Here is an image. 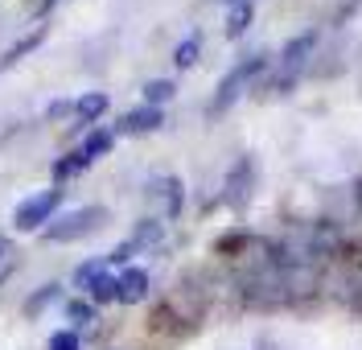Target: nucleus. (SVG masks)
I'll return each instance as SVG.
<instances>
[{
  "label": "nucleus",
  "mask_w": 362,
  "mask_h": 350,
  "mask_svg": "<svg viewBox=\"0 0 362 350\" xmlns=\"http://www.w3.org/2000/svg\"><path fill=\"white\" fill-rule=\"evenodd\" d=\"M107 223V210L103 206H83V210H70V214H62L58 223H49L42 231L45 243H74V239H83V235L99 231Z\"/></svg>",
  "instance_id": "1"
},
{
  "label": "nucleus",
  "mask_w": 362,
  "mask_h": 350,
  "mask_svg": "<svg viewBox=\"0 0 362 350\" xmlns=\"http://www.w3.org/2000/svg\"><path fill=\"white\" fill-rule=\"evenodd\" d=\"M264 70H268V58H264V54H251V58H243V62L230 70L223 83H218V95H214V112L230 107V103H235L239 95L247 91L251 78H255V74H264Z\"/></svg>",
  "instance_id": "2"
},
{
  "label": "nucleus",
  "mask_w": 362,
  "mask_h": 350,
  "mask_svg": "<svg viewBox=\"0 0 362 350\" xmlns=\"http://www.w3.org/2000/svg\"><path fill=\"white\" fill-rule=\"evenodd\" d=\"M58 202H62V189H45V194H37V198H25L21 206H17V214H13V227L33 231V227L49 223V214L58 210Z\"/></svg>",
  "instance_id": "3"
},
{
  "label": "nucleus",
  "mask_w": 362,
  "mask_h": 350,
  "mask_svg": "<svg viewBox=\"0 0 362 350\" xmlns=\"http://www.w3.org/2000/svg\"><path fill=\"white\" fill-rule=\"evenodd\" d=\"M148 297V272L144 268H128L124 276H115V301L136 305Z\"/></svg>",
  "instance_id": "4"
},
{
  "label": "nucleus",
  "mask_w": 362,
  "mask_h": 350,
  "mask_svg": "<svg viewBox=\"0 0 362 350\" xmlns=\"http://www.w3.org/2000/svg\"><path fill=\"white\" fill-rule=\"evenodd\" d=\"M313 42H317V33H305V37H293V42L284 46V54H280V70H284V78H293L296 74V66L305 62V54L313 49Z\"/></svg>",
  "instance_id": "5"
},
{
  "label": "nucleus",
  "mask_w": 362,
  "mask_h": 350,
  "mask_svg": "<svg viewBox=\"0 0 362 350\" xmlns=\"http://www.w3.org/2000/svg\"><path fill=\"white\" fill-rule=\"evenodd\" d=\"M160 128V107H136L119 119V132H153Z\"/></svg>",
  "instance_id": "6"
},
{
  "label": "nucleus",
  "mask_w": 362,
  "mask_h": 350,
  "mask_svg": "<svg viewBox=\"0 0 362 350\" xmlns=\"http://www.w3.org/2000/svg\"><path fill=\"white\" fill-rule=\"evenodd\" d=\"M153 198L165 202V214H177L181 210V182L177 177H157L153 182Z\"/></svg>",
  "instance_id": "7"
},
{
  "label": "nucleus",
  "mask_w": 362,
  "mask_h": 350,
  "mask_svg": "<svg viewBox=\"0 0 362 350\" xmlns=\"http://www.w3.org/2000/svg\"><path fill=\"white\" fill-rule=\"evenodd\" d=\"M107 148H112V132H90L87 140H83V144H78V157H83V161H99V157H103V153H107Z\"/></svg>",
  "instance_id": "8"
},
{
  "label": "nucleus",
  "mask_w": 362,
  "mask_h": 350,
  "mask_svg": "<svg viewBox=\"0 0 362 350\" xmlns=\"http://www.w3.org/2000/svg\"><path fill=\"white\" fill-rule=\"evenodd\" d=\"M103 112H107V95H83V99H78V103H74V116L83 119V124H87V119H95V116H103Z\"/></svg>",
  "instance_id": "9"
},
{
  "label": "nucleus",
  "mask_w": 362,
  "mask_h": 350,
  "mask_svg": "<svg viewBox=\"0 0 362 350\" xmlns=\"http://www.w3.org/2000/svg\"><path fill=\"white\" fill-rule=\"evenodd\" d=\"M103 272H107V259H90V264H83V268L74 272V284H78L83 293H90V284L103 276Z\"/></svg>",
  "instance_id": "10"
},
{
  "label": "nucleus",
  "mask_w": 362,
  "mask_h": 350,
  "mask_svg": "<svg viewBox=\"0 0 362 350\" xmlns=\"http://www.w3.org/2000/svg\"><path fill=\"white\" fill-rule=\"evenodd\" d=\"M173 91H177V87H173L169 78H153V83L144 87V99H148V107H157L165 99H173Z\"/></svg>",
  "instance_id": "11"
},
{
  "label": "nucleus",
  "mask_w": 362,
  "mask_h": 350,
  "mask_svg": "<svg viewBox=\"0 0 362 350\" xmlns=\"http://www.w3.org/2000/svg\"><path fill=\"white\" fill-rule=\"evenodd\" d=\"M251 21V4H235L230 8V17H226V37H239Z\"/></svg>",
  "instance_id": "12"
},
{
  "label": "nucleus",
  "mask_w": 362,
  "mask_h": 350,
  "mask_svg": "<svg viewBox=\"0 0 362 350\" xmlns=\"http://www.w3.org/2000/svg\"><path fill=\"white\" fill-rule=\"evenodd\" d=\"M54 297H58V284H42V293H33V297L25 301V313H29V317H37V313H42V305H49Z\"/></svg>",
  "instance_id": "13"
},
{
  "label": "nucleus",
  "mask_w": 362,
  "mask_h": 350,
  "mask_svg": "<svg viewBox=\"0 0 362 350\" xmlns=\"http://www.w3.org/2000/svg\"><path fill=\"white\" fill-rule=\"evenodd\" d=\"M87 169V161L78 157V153H70V157H62V161H54V177L62 182V177H74V173H83Z\"/></svg>",
  "instance_id": "14"
},
{
  "label": "nucleus",
  "mask_w": 362,
  "mask_h": 350,
  "mask_svg": "<svg viewBox=\"0 0 362 350\" xmlns=\"http://www.w3.org/2000/svg\"><path fill=\"white\" fill-rule=\"evenodd\" d=\"M37 42H42V33H33L29 42H17V46H13L8 54H4V58H0V66H13V62H21V58H25V54H29L33 46H37Z\"/></svg>",
  "instance_id": "15"
},
{
  "label": "nucleus",
  "mask_w": 362,
  "mask_h": 350,
  "mask_svg": "<svg viewBox=\"0 0 362 350\" xmlns=\"http://www.w3.org/2000/svg\"><path fill=\"white\" fill-rule=\"evenodd\" d=\"M90 297H95V301H115V276L103 272V276L90 284Z\"/></svg>",
  "instance_id": "16"
},
{
  "label": "nucleus",
  "mask_w": 362,
  "mask_h": 350,
  "mask_svg": "<svg viewBox=\"0 0 362 350\" xmlns=\"http://www.w3.org/2000/svg\"><path fill=\"white\" fill-rule=\"evenodd\" d=\"M173 62H177L181 70H185V66H194V62H198V37L181 42V46H177V58H173Z\"/></svg>",
  "instance_id": "17"
},
{
  "label": "nucleus",
  "mask_w": 362,
  "mask_h": 350,
  "mask_svg": "<svg viewBox=\"0 0 362 350\" xmlns=\"http://www.w3.org/2000/svg\"><path fill=\"white\" fill-rule=\"evenodd\" d=\"M66 313L78 322V326H83V322H95V305H87V301H70Z\"/></svg>",
  "instance_id": "18"
},
{
  "label": "nucleus",
  "mask_w": 362,
  "mask_h": 350,
  "mask_svg": "<svg viewBox=\"0 0 362 350\" xmlns=\"http://www.w3.org/2000/svg\"><path fill=\"white\" fill-rule=\"evenodd\" d=\"M49 350H78V334H74V329L54 334V338H49Z\"/></svg>",
  "instance_id": "19"
},
{
  "label": "nucleus",
  "mask_w": 362,
  "mask_h": 350,
  "mask_svg": "<svg viewBox=\"0 0 362 350\" xmlns=\"http://www.w3.org/2000/svg\"><path fill=\"white\" fill-rule=\"evenodd\" d=\"M66 112H74V103H66V99H58V103H49V112H45V116H66Z\"/></svg>",
  "instance_id": "20"
},
{
  "label": "nucleus",
  "mask_w": 362,
  "mask_h": 350,
  "mask_svg": "<svg viewBox=\"0 0 362 350\" xmlns=\"http://www.w3.org/2000/svg\"><path fill=\"white\" fill-rule=\"evenodd\" d=\"M230 4H247V0H230Z\"/></svg>",
  "instance_id": "21"
},
{
  "label": "nucleus",
  "mask_w": 362,
  "mask_h": 350,
  "mask_svg": "<svg viewBox=\"0 0 362 350\" xmlns=\"http://www.w3.org/2000/svg\"><path fill=\"white\" fill-rule=\"evenodd\" d=\"M45 4H58V0H45Z\"/></svg>",
  "instance_id": "22"
},
{
  "label": "nucleus",
  "mask_w": 362,
  "mask_h": 350,
  "mask_svg": "<svg viewBox=\"0 0 362 350\" xmlns=\"http://www.w3.org/2000/svg\"><path fill=\"white\" fill-rule=\"evenodd\" d=\"M0 252H4V243H0Z\"/></svg>",
  "instance_id": "23"
}]
</instances>
